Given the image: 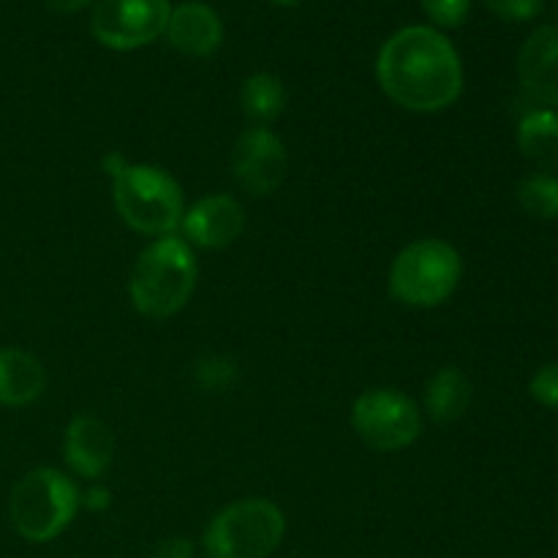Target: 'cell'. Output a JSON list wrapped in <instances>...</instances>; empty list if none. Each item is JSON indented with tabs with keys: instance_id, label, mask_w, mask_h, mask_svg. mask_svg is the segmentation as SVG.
I'll list each match as a JSON object with an SVG mask.
<instances>
[{
	"instance_id": "cell-1",
	"label": "cell",
	"mask_w": 558,
	"mask_h": 558,
	"mask_svg": "<svg viewBox=\"0 0 558 558\" xmlns=\"http://www.w3.org/2000/svg\"><path fill=\"white\" fill-rule=\"evenodd\" d=\"M376 76L390 101L409 112H441L463 93V65L447 36L412 25L387 38L376 60Z\"/></svg>"
},
{
	"instance_id": "cell-2",
	"label": "cell",
	"mask_w": 558,
	"mask_h": 558,
	"mask_svg": "<svg viewBox=\"0 0 558 558\" xmlns=\"http://www.w3.org/2000/svg\"><path fill=\"white\" fill-rule=\"evenodd\" d=\"M196 287V256L183 238H158L136 256L129 278L134 308L147 319L180 314Z\"/></svg>"
},
{
	"instance_id": "cell-3",
	"label": "cell",
	"mask_w": 558,
	"mask_h": 558,
	"mask_svg": "<svg viewBox=\"0 0 558 558\" xmlns=\"http://www.w3.org/2000/svg\"><path fill=\"white\" fill-rule=\"evenodd\" d=\"M112 196L120 218L134 232L167 238L183 221V191L161 167L123 163L112 172Z\"/></svg>"
},
{
	"instance_id": "cell-4",
	"label": "cell",
	"mask_w": 558,
	"mask_h": 558,
	"mask_svg": "<svg viewBox=\"0 0 558 558\" xmlns=\"http://www.w3.org/2000/svg\"><path fill=\"white\" fill-rule=\"evenodd\" d=\"M80 510L74 480L58 469L38 466L27 472L11 490V526L27 543H49L60 537Z\"/></svg>"
},
{
	"instance_id": "cell-5",
	"label": "cell",
	"mask_w": 558,
	"mask_h": 558,
	"mask_svg": "<svg viewBox=\"0 0 558 558\" xmlns=\"http://www.w3.org/2000/svg\"><path fill=\"white\" fill-rule=\"evenodd\" d=\"M463 276L461 254L439 238L409 243L390 267V292L409 308H436L456 294Z\"/></svg>"
},
{
	"instance_id": "cell-6",
	"label": "cell",
	"mask_w": 558,
	"mask_h": 558,
	"mask_svg": "<svg viewBox=\"0 0 558 558\" xmlns=\"http://www.w3.org/2000/svg\"><path fill=\"white\" fill-rule=\"evenodd\" d=\"M287 537V515L270 499H240L223 507L205 529L207 558H267Z\"/></svg>"
},
{
	"instance_id": "cell-7",
	"label": "cell",
	"mask_w": 558,
	"mask_h": 558,
	"mask_svg": "<svg viewBox=\"0 0 558 558\" xmlns=\"http://www.w3.org/2000/svg\"><path fill=\"white\" fill-rule=\"evenodd\" d=\"M352 428L376 452H398L423 434V412L398 390H368L354 401Z\"/></svg>"
},
{
	"instance_id": "cell-8",
	"label": "cell",
	"mask_w": 558,
	"mask_h": 558,
	"mask_svg": "<svg viewBox=\"0 0 558 558\" xmlns=\"http://www.w3.org/2000/svg\"><path fill=\"white\" fill-rule=\"evenodd\" d=\"M167 22V0H98L93 11V36L104 47L129 52L163 36Z\"/></svg>"
},
{
	"instance_id": "cell-9",
	"label": "cell",
	"mask_w": 558,
	"mask_h": 558,
	"mask_svg": "<svg viewBox=\"0 0 558 558\" xmlns=\"http://www.w3.org/2000/svg\"><path fill=\"white\" fill-rule=\"evenodd\" d=\"M287 147L267 125H251L232 150V174L251 196H270L287 178Z\"/></svg>"
},
{
	"instance_id": "cell-10",
	"label": "cell",
	"mask_w": 558,
	"mask_h": 558,
	"mask_svg": "<svg viewBox=\"0 0 558 558\" xmlns=\"http://www.w3.org/2000/svg\"><path fill=\"white\" fill-rule=\"evenodd\" d=\"M180 229L185 243L205 251H221L238 243L245 229V210L234 196L210 194L183 213Z\"/></svg>"
},
{
	"instance_id": "cell-11",
	"label": "cell",
	"mask_w": 558,
	"mask_h": 558,
	"mask_svg": "<svg viewBox=\"0 0 558 558\" xmlns=\"http://www.w3.org/2000/svg\"><path fill=\"white\" fill-rule=\"evenodd\" d=\"M518 76L543 107H558V27H537L518 52Z\"/></svg>"
},
{
	"instance_id": "cell-12",
	"label": "cell",
	"mask_w": 558,
	"mask_h": 558,
	"mask_svg": "<svg viewBox=\"0 0 558 558\" xmlns=\"http://www.w3.org/2000/svg\"><path fill=\"white\" fill-rule=\"evenodd\" d=\"M63 456L71 472L82 480H98L114 458V436L101 420L80 414L69 423L63 439Z\"/></svg>"
},
{
	"instance_id": "cell-13",
	"label": "cell",
	"mask_w": 558,
	"mask_h": 558,
	"mask_svg": "<svg viewBox=\"0 0 558 558\" xmlns=\"http://www.w3.org/2000/svg\"><path fill=\"white\" fill-rule=\"evenodd\" d=\"M163 33L178 52L189 54V58H207L221 47L223 25L210 5L183 3L169 11Z\"/></svg>"
},
{
	"instance_id": "cell-14",
	"label": "cell",
	"mask_w": 558,
	"mask_h": 558,
	"mask_svg": "<svg viewBox=\"0 0 558 558\" xmlns=\"http://www.w3.org/2000/svg\"><path fill=\"white\" fill-rule=\"evenodd\" d=\"M47 387L44 365L22 349H0V403L27 407Z\"/></svg>"
},
{
	"instance_id": "cell-15",
	"label": "cell",
	"mask_w": 558,
	"mask_h": 558,
	"mask_svg": "<svg viewBox=\"0 0 558 558\" xmlns=\"http://www.w3.org/2000/svg\"><path fill=\"white\" fill-rule=\"evenodd\" d=\"M469 403H472V381L461 368L452 365L439 368L425 385V414L434 423H456L466 414Z\"/></svg>"
},
{
	"instance_id": "cell-16",
	"label": "cell",
	"mask_w": 558,
	"mask_h": 558,
	"mask_svg": "<svg viewBox=\"0 0 558 558\" xmlns=\"http://www.w3.org/2000/svg\"><path fill=\"white\" fill-rule=\"evenodd\" d=\"M518 150L539 172L558 169V112L532 109L518 125Z\"/></svg>"
},
{
	"instance_id": "cell-17",
	"label": "cell",
	"mask_w": 558,
	"mask_h": 558,
	"mask_svg": "<svg viewBox=\"0 0 558 558\" xmlns=\"http://www.w3.org/2000/svg\"><path fill=\"white\" fill-rule=\"evenodd\" d=\"M240 104H243V112L256 125L272 123L287 109V87H283V82L278 76L265 74V71L262 74H251L243 82V90H240Z\"/></svg>"
},
{
	"instance_id": "cell-18",
	"label": "cell",
	"mask_w": 558,
	"mask_h": 558,
	"mask_svg": "<svg viewBox=\"0 0 558 558\" xmlns=\"http://www.w3.org/2000/svg\"><path fill=\"white\" fill-rule=\"evenodd\" d=\"M518 205L539 221H558V178L550 172H534L518 183Z\"/></svg>"
},
{
	"instance_id": "cell-19",
	"label": "cell",
	"mask_w": 558,
	"mask_h": 558,
	"mask_svg": "<svg viewBox=\"0 0 558 558\" xmlns=\"http://www.w3.org/2000/svg\"><path fill=\"white\" fill-rule=\"evenodd\" d=\"M472 0H423L425 14L441 27H458L469 16Z\"/></svg>"
},
{
	"instance_id": "cell-20",
	"label": "cell",
	"mask_w": 558,
	"mask_h": 558,
	"mask_svg": "<svg viewBox=\"0 0 558 558\" xmlns=\"http://www.w3.org/2000/svg\"><path fill=\"white\" fill-rule=\"evenodd\" d=\"M534 401L545 409H558V363H548L532 376L529 385Z\"/></svg>"
},
{
	"instance_id": "cell-21",
	"label": "cell",
	"mask_w": 558,
	"mask_h": 558,
	"mask_svg": "<svg viewBox=\"0 0 558 558\" xmlns=\"http://www.w3.org/2000/svg\"><path fill=\"white\" fill-rule=\"evenodd\" d=\"M496 16L507 22H526L543 11V0H485Z\"/></svg>"
},
{
	"instance_id": "cell-22",
	"label": "cell",
	"mask_w": 558,
	"mask_h": 558,
	"mask_svg": "<svg viewBox=\"0 0 558 558\" xmlns=\"http://www.w3.org/2000/svg\"><path fill=\"white\" fill-rule=\"evenodd\" d=\"M196 379H199V385L207 387V390H221V387H227L229 381L234 379V365L221 357L202 360V363L196 365Z\"/></svg>"
},
{
	"instance_id": "cell-23",
	"label": "cell",
	"mask_w": 558,
	"mask_h": 558,
	"mask_svg": "<svg viewBox=\"0 0 558 558\" xmlns=\"http://www.w3.org/2000/svg\"><path fill=\"white\" fill-rule=\"evenodd\" d=\"M150 558H194V545L185 537H169L163 543H158V548L153 550Z\"/></svg>"
},
{
	"instance_id": "cell-24",
	"label": "cell",
	"mask_w": 558,
	"mask_h": 558,
	"mask_svg": "<svg viewBox=\"0 0 558 558\" xmlns=\"http://www.w3.org/2000/svg\"><path fill=\"white\" fill-rule=\"evenodd\" d=\"M80 505H85L93 512H101L112 505V494L107 488H90L85 496H80Z\"/></svg>"
},
{
	"instance_id": "cell-25",
	"label": "cell",
	"mask_w": 558,
	"mask_h": 558,
	"mask_svg": "<svg viewBox=\"0 0 558 558\" xmlns=\"http://www.w3.org/2000/svg\"><path fill=\"white\" fill-rule=\"evenodd\" d=\"M54 11H63V14H71V11H80L82 5H87L90 0H47Z\"/></svg>"
},
{
	"instance_id": "cell-26",
	"label": "cell",
	"mask_w": 558,
	"mask_h": 558,
	"mask_svg": "<svg viewBox=\"0 0 558 558\" xmlns=\"http://www.w3.org/2000/svg\"><path fill=\"white\" fill-rule=\"evenodd\" d=\"M272 3H278V5H294V3H300V0H272Z\"/></svg>"
}]
</instances>
